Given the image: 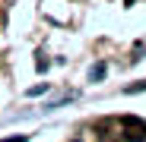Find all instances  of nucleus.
<instances>
[{"instance_id":"obj_1","label":"nucleus","mask_w":146,"mask_h":142,"mask_svg":"<svg viewBox=\"0 0 146 142\" xmlns=\"http://www.w3.org/2000/svg\"><path fill=\"white\" fill-rule=\"evenodd\" d=\"M121 126H124V139L127 142H146V123L137 117H121Z\"/></svg>"},{"instance_id":"obj_2","label":"nucleus","mask_w":146,"mask_h":142,"mask_svg":"<svg viewBox=\"0 0 146 142\" xmlns=\"http://www.w3.org/2000/svg\"><path fill=\"white\" fill-rule=\"evenodd\" d=\"M124 3H127V7H130V3H133V0H124Z\"/></svg>"}]
</instances>
